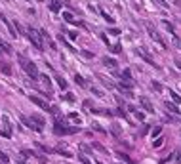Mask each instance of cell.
<instances>
[{
  "instance_id": "obj_1",
  "label": "cell",
  "mask_w": 181,
  "mask_h": 164,
  "mask_svg": "<svg viewBox=\"0 0 181 164\" xmlns=\"http://www.w3.org/2000/svg\"><path fill=\"white\" fill-rule=\"evenodd\" d=\"M80 128L78 126H65V122H61V119L57 116V120H55V128L54 132L57 134V136H69V134H76Z\"/></svg>"
},
{
  "instance_id": "obj_2",
  "label": "cell",
  "mask_w": 181,
  "mask_h": 164,
  "mask_svg": "<svg viewBox=\"0 0 181 164\" xmlns=\"http://www.w3.org/2000/svg\"><path fill=\"white\" fill-rule=\"evenodd\" d=\"M19 61H21L23 63V69H25V73L29 74V76L32 78V80H34V78H38V67H36L34 63H32V61H29L27 57H23V55H19Z\"/></svg>"
},
{
  "instance_id": "obj_3",
  "label": "cell",
  "mask_w": 181,
  "mask_h": 164,
  "mask_svg": "<svg viewBox=\"0 0 181 164\" xmlns=\"http://www.w3.org/2000/svg\"><path fill=\"white\" fill-rule=\"evenodd\" d=\"M27 38L31 40V44L34 46L36 50H44V44H42L40 37H38V32H36L34 29H29V32H27Z\"/></svg>"
},
{
  "instance_id": "obj_4",
  "label": "cell",
  "mask_w": 181,
  "mask_h": 164,
  "mask_svg": "<svg viewBox=\"0 0 181 164\" xmlns=\"http://www.w3.org/2000/svg\"><path fill=\"white\" fill-rule=\"evenodd\" d=\"M29 122H31V128L34 132H42L44 130V119L38 116V114H32L31 119H29Z\"/></svg>"
},
{
  "instance_id": "obj_5",
  "label": "cell",
  "mask_w": 181,
  "mask_h": 164,
  "mask_svg": "<svg viewBox=\"0 0 181 164\" xmlns=\"http://www.w3.org/2000/svg\"><path fill=\"white\" fill-rule=\"evenodd\" d=\"M145 27H147V32H149V37H151V38H153V40H154V42H158V44H160V46H162V48H166V46H168V44H166V42H164V40H162V37H160L158 32H156V31H154V29H153V27H151L149 23H147V25H145Z\"/></svg>"
},
{
  "instance_id": "obj_6",
  "label": "cell",
  "mask_w": 181,
  "mask_h": 164,
  "mask_svg": "<svg viewBox=\"0 0 181 164\" xmlns=\"http://www.w3.org/2000/svg\"><path fill=\"white\" fill-rule=\"evenodd\" d=\"M29 99H31V101H32V103H34V105H38L40 109H44V111H50V105L46 103L44 99H40V97H36V96H31V97H29Z\"/></svg>"
},
{
  "instance_id": "obj_7",
  "label": "cell",
  "mask_w": 181,
  "mask_h": 164,
  "mask_svg": "<svg viewBox=\"0 0 181 164\" xmlns=\"http://www.w3.org/2000/svg\"><path fill=\"white\" fill-rule=\"evenodd\" d=\"M139 103H141V107H143L147 113H154V107H153V103H151L147 97H139Z\"/></svg>"
},
{
  "instance_id": "obj_8",
  "label": "cell",
  "mask_w": 181,
  "mask_h": 164,
  "mask_svg": "<svg viewBox=\"0 0 181 164\" xmlns=\"http://www.w3.org/2000/svg\"><path fill=\"white\" fill-rule=\"evenodd\" d=\"M0 19H2V23H4L6 27H8V31H10V34H12V37H14V38H17V31H15V27H14V25H12V23H10V21H8V19H6V17H4V15H0Z\"/></svg>"
},
{
  "instance_id": "obj_9",
  "label": "cell",
  "mask_w": 181,
  "mask_h": 164,
  "mask_svg": "<svg viewBox=\"0 0 181 164\" xmlns=\"http://www.w3.org/2000/svg\"><path fill=\"white\" fill-rule=\"evenodd\" d=\"M0 50H4V54H8V55H12V54H14V48H12V46H10V44H8V42H6L2 37H0Z\"/></svg>"
},
{
  "instance_id": "obj_10",
  "label": "cell",
  "mask_w": 181,
  "mask_h": 164,
  "mask_svg": "<svg viewBox=\"0 0 181 164\" xmlns=\"http://www.w3.org/2000/svg\"><path fill=\"white\" fill-rule=\"evenodd\" d=\"M137 55H141V57H143V59H145V61H147V63H151V65H153V67H154V69H160V67H158V65L154 63V61H153V59H151V57H149V55H147V54H145V52H143V50H137Z\"/></svg>"
},
{
  "instance_id": "obj_11",
  "label": "cell",
  "mask_w": 181,
  "mask_h": 164,
  "mask_svg": "<svg viewBox=\"0 0 181 164\" xmlns=\"http://www.w3.org/2000/svg\"><path fill=\"white\" fill-rule=\"evenodd\" d=\"M55 153H57V155H63L65 158H72V153H71V151H67V149H63V147H57Z\"/></svg>"
},
{
  "instance_id": "obj_12",
  "label": "cell",
  "mask_w": 181,
  "mask_h": 164,
  "mask_svg": "<svg viewBox=\"0 0 181 164\" xmlns=\"http://www.w3.org/2000/svg\"><path fill=\"white\" fill-rule=\"evenodd\" d=\"M97 78H99V80L103 82V86H107L109 90H113V88H114V84H113V82H111V80H109V78H105L103 74H97Z\"/></svg>"
},
{
  "instance_id": "obj_13",
  "label": "cell",
  "mask_w": 181,
  "mask_h": 164,
  "mask_svg": "<svg viewBox=\"0 0 181 164\" xmlns=\"http://www.w3.org/2000/svg\"><path fill=\"white\" fill-rule=\"evenodd\" d=\"M103 65H107V67L114 69L118 63H116V59H113V57H103Z\"/></svg>"
},
{
  "instance_id": "obj_14",
  "label": "cell",
  "mask_w": 181,
  "mask_h": 164,
  "mask_svg": "<svg viewBox=\"0 0 181 164\" xmlns=\"http://www.w3.org/2000/svg\"><path fill=\"white\" fill-rule=\"evenodd\" d=\"M55 80H57V84H59V88H61V90H67V80H65L63 76L55 74Z\"/></svg>"
},
{
  "instance_id": "obj_15",
  "label": "cell",
  "mask_w": 181,
  "mask_h": 164,
  "mask_svg": "<svg viewBox=\"0 0 181 164\" xmlns=\"http://www.w3.org/2000/svg\"><path fill=\"white\" fill-rule=\"evenodd\" d=\"M92 113H94V114H105V116H111L113 111H109V109H92Z\"/></svg>"
},
{
  "instance_id": "obj_16",
  "label": "cell",
  "mask_w": 181,
  "mask_h": 164,
  "mask_svg": "<svg viewBox=\"0 0 181 164\" xmlns=\"http://www.w3.org/2000/svg\"><path fill=\"white\" fill-rule=\"evenodd\" d=\"M164 105H166V109H168V111H172V113H181V111L177 109V105H175V103H170V101H166Z\"/></svg>"
},
{
  "instance_id": "obj_17",
  "label": "cell",
  "mask_w": 181,
  "mask_h": 164,
  "mask_svg": "<svg viewBox=\"0 0 181 164\" xmlns=\"http://www.w3.org/2000/svg\"><path fill=\"white\" fill-rule=\"evenodd\" d=\"M0 71L4 74H12V67H10V63H0Z\"/></svg>"
},
{
  "instance_id": "obj_18",
  "label": "cell",
  "mask_w": 181,
  "mask_h": 164,
  "mask_svg": "<svg viewBox=\"0 0 181 164\" xmlns=\"http://www.w3.org/2000/svg\"><path fill=\"white\" fill-rule=\"evenodd\" d=\"M38 78H40V80L44 82L46 86H48V90H50V88H52V80H50V78H48V74H38Z\"/></svg>"
},
{
  "instance_id": "obj_19",
  "label": "cell",
  "mask_w": 181,
  "mask_h": 164,
  "mask_svg": "<svg viewBox=\"0 0 181 164\" xmlns=\"http://www.w3.org/2000/svg\"><path fill=\"white\" fill-rule=\"evenodd\" d=\"M59 8H61V2H59V0H52V4H50L52 12H59Z\"/></svg>"
},
{
  "instance_id": "obj_20",
  "label": "cell",
  "mask_w": 181,
  "mask_h": 164,
  "mask_svg": "<svg viewBox=\"0 0 181 164\" xmlns=\"http://www.w3.org/2000/svg\"><path fill=\"white\" fill-rule=\"evenodd\" d=\"M118 158H122L124 162H128V164H137L136 160H131L130 156H128V155H124V153H118Z\"/></svg>"
},
{
  "instance_id": "obj_21",
  "label": "cell",
  "mask_w": 181,
  "mask_h": 164,
  "mask_svg": "<svg viewBox=\"0 0 181 164\" xmlns=\"http://www.w3.org/2000/svg\"><path fill=\"white\" fill-rule=\"evenodd\" d=\"M74 82H76L78 86H82V88H86V80L80 76V74H74Z\"/></svg>"
},
{
  "instance_id": "obj_22",
  "label": "cell",
  "mask_w": 181,
  "mask_h": 164,
  "mask_svg": "<svg viewBox=\"0 0 181 164\" xmlns=\"http://www.w3.org/2000/svg\"><path fill=\"white\" fill-rule=\"evenodd\" d=\"M170 97L173 99V103H175V105L181 103V96H179V94H175V92H170Z\"/></svg>"
},
{
  "instance_id": "obj_23",
  "label": "cell",
  "mask_w": 181,
  "mask_h": 164,
  "mask_svg": "<svg viewBox=\"0 0 181 164\" xmlns=\"http://www.w3.org/2000/svg\"><path fill=\"white\" fill-rule=\"evenodd\" d=\"M162 143H164V137H156V139H154L153 141V147H156V149H158V147H162Z\"/></svg>"
},
{
  "instance_id": "obj_24",
  "label": "cell",
  "mask_w": 181,
  "mask_h": 164,
  "mask_svg": "<svg viewBox=\"0 0 181 164\" xmlns=\"http://www.w3.org/2000/svg\"><path fill=\"white\" fill-rule=\"evenodd\" d=\"M92 149H97V151H99V153H109V151L105 149L103 145H99V143H94V145H92Z\"/></svg>"
},
{
  "instance_id": "obj_25",
  "label": "cell",
  "mask_w": 181,
  "mask_h": 164,
  "mask_svg": "<svg viewBox=\"0 0 181 164\" xmlns=\"http://www.w3.org/2000/svg\"><path fill=\"white\" fill-rule=\"evenodd\" d=\"M21 155L23 156H36V153H34V151H31V149H23Z\"/></svg>"
},
{
  "instance_id": "obj_26",
  "label": "cell",
  "mask_w": 181,
  "mask_h": 164,
  "mask_svg": "<svg viewBox=\"0 0 181 164\" xmlns=\"http://www.w3.org/2000/svg\"><path fill=\"white\" fill-rule=\"evenodd\" d=\"M8 155H6V153H2V151H0V164H8Z\"/></svg>"
},
{
  "instance_id": "obj_27",
  "label": "cell",
  "mask_w": 181,
  "mask_h": 164,
  "mask_svg": "<svg viewBox=\"0 0 181 164\" xmlns=\"http://www.w3.org/2000/svg\"><path fill=\"white\" fill-rule=\"evenodd\" d=\"M162 25H164V27H166V29H168L170 32H173V25H172L170 21H166V19H164V21H162Z\"/></svg>"
},
{
  "instance_id": "obj_28",
  "label": "cell",
  "mask_w": 181,
  "mask_h": 164,
  "mask_svg": "<svg viewBox=\"0 0 181 164\" xmlns=\"http://www.w3.org/2000/svg\"><path fill=\"white\" fill-rule=\"evenodd\" d=\"M151 88H153L154 92H162V86H160L158 82H153V84H151Z\"/></svg>"
},
{
  "instance_id": "obj_29",
  "label": "cell",
  "mask_w": 181,
  "mask_h": 164,
  "mask_svg": "<svg viewBox=\"0 0 181 164\" xmlns=\"http://www.w3.org/2000/svg\"><path fill=\"white\" fill-rule=\"evenodd\" d=\"M63 99H65V101H74V94H71V92H67Z\"/></svg>"
},
{
  "instance_id": "obj_30",
  "label": "cell",
  "mask_w": 181,
  "mask_h": 164,
  "mask_svg": "<svg viewBox=\"0 0 181 164\" xmlns=\"http://www.w3.org/2000/svg\"><path fill=\"white\" fill-rule=\"evenodd\" d=\"M134 114H136V119H139V120H143V119H145V114L141 113L139 109H136V111H134Z\"/></svg>"
},
{
  "instance_id": "obj_31",
  "label": "cell",
  "mask_w": 181,
  "mask_h": 164,
  "mask_svg": "<svg viewBox=\"0 0 181 164\" xmlns=\"http://www.w3.org/2000/svg\"><path fill=\"white\" fill-rule=\"evenodd\" d=\"M122 78H126V80H131V73H130V69H126L122 73Z\"/></svg>"
},
{
  "instance_id": "obj_32",
  "label": "cell",
  "mask_w": 181,
  "mask_h": 164,
  "mask_svg": "<svg viewBox=\"0 0 181 164\" xmlns=\"http://www.w3.org/2000/svg\"><path fill=\"white\" fill-rule=\"evenodd\" d=\"M63 19H65V21H71V23H72V14H71V12H65V14H63Z\"/></svg>"
},
{
  "instance_id": "obj_33",
  "label": "cell",
  "mask_w": 181,
  "mask_h": 164,
  "mask_svg": "<svg viewBox=\"0 0 181 164\" xmlns=\"http://www.w3.org/2000/svg\"><path fill=\"white\" fill-rule=\"evenodd\" d=\"M160 134H162V128H158V126H156V128L153 130V137H158Z\"/></svg>"
},
{
  "instance_id": "obj_34",
  "label": "cell",
  "mask_w": 181,
  "mask_h": 164,
  "mask_svg": "<svg viewBox=\"0 0 181 164\" xmlns=\"http://www.w3.org/2000/svg\"><path fill=\"white\" fill-rule=\"evenodd\" d=\"M113 134L114 136H120V126L118 124H113Z\"/></svg>"
},
{
  "instance_id": "obj_35",
  "label": "cell",
  "mask_w": 181,
  "mask_h": 164,
  "mask_svg": "<svg viewBox=\"0 0 181 164\" xmlns=\"http://www.w3.org/2000/svg\"><path fill=\"white\" fill-rule=\"evenodd\" d=\"M149 130H151V126H149V124H145V126L141 128V136H145V134H149Z\"/></svg>"
},
{
  "instance_id": "obj_36",
  "label": "cell",
  "mask_w": 181,
  "mask_h": 164,
  "mask_svg": "<svg viewBox=\"0 0 181 164\" xmlns=\"http://www.w3.org/2000/svg\"><path fill=\"white\" fill-rule=\"evenodd\" d=\"M69 37H71V40H76V38H78V32L76 31H71V32H69Z\"/></svg>"
},
{
  "instance_id": "obj_37",
  "label": "cell",
  "mask_w": 181,
  "mask_h": 164,
  "mask_svg": "<svg viewBox=\"0 0 181 164\" xmlns=\"http://www.w3.org/2000/svg\"><path fill=\"white\" fill-rule=\"evenodd\" d=\"M82 55H84V57H86V59H92V57H94V54H92V52H82Z\"/></svg>"
},
{
  "instance_id": "obj_38",
  "label": "cell",
  "mask_w": 181,
  "mask_h": 164,
  "mask_svg": "<svg viewBox=\"0 0 181 164\" xmlns=\"http://www.w3.org/2000/svg\"><path fill=\"white\" fill-rule=\"evenodd\" d=\"M114 113H116L118 116H124V119H126V113H124V109H122V107H120V109H116Z\"/></svg>"
},
{
  "instance_id": "obj_39",
  "label": "cell",
  "mask_w": 181,
  "mask_h": 164,
  "mask_svg": "<svg viewBox=\"0 0 181 164\" xmlns=\"http://www.w3.org/2000/svg\"><path fill=\"white\" fill-rule=\"evenodd\" d=\"M80 149L84 151V153H90V151H92V147H88L86 143H82V145H80Z\"/></svg>"
},
{
  "instance_id": "obj_40",
  "label": "cell",
  "mask_w": 181,
  "mask_h": 164,
  "mask_svg": "<svg viewBox=\"0 0 181 164\" xmlns=\"http://www.w3.org/2000/svg\"><path fill=\"white\" fill-rule=\"evenodd\" d=\"M101 15H103V17H105V19H107V21H109V23H113V17H111V15H109V14H105V12H101Z\"/></svg>"
},
{
  "instance_id": "obj_41",
  "label": "cell",
  "mask_w": 181,
  "mask_h": 164,
  "mask_svg": "<svg viewBox=\"0 0 181 164\" xmlns=\"http://www.w3.org/2000/svg\"><path fill=\"white\" fill-rule=\"evenodd\" d=\"M78 158H80V162H82V164H90V160H88L84 155H82V156H78Z\"/></svg>"
},
{
  "instance_id": "obj_42",
  "label": "cell",
  "mask_w": 181,
  "mask_h": 164,
  "mask_svg": "<svg viewBox=\"0 0 181 164\" xmlns=\"http://www.w3.org/2000/svg\"><path fill=\"white\" fill-rule=\"evenodd\" d=\"M92 94H95V96H99V97H101V96H103V94H101V92H99V90H97V88H92Z\"/></svg>"
},
{
  "instance_id": "obj_43",
  "label": "cell",
  "mask_w": 181,
  "mask_h": 164,
  "mask_svg": "<svg viewBox=\"0 0 181 164\" xmlns=\"http://www.w3.org/2000/svg\"><path fill=\"white\" fill-rule=\"evenodd\" d=\"M153 2H156V4H160V6H162V8H168V6H166V2H164V0H153Z\"/></svg>"
},
{
  "instance_id": "obj_44",
  "label": "cell",
  "mask_w": 181,
  "mask_h": 164,
  "mask_svg": "<svg viewBox=\"0 0 181 164\" xmlns=\"http://www.w3.org/2000/svg\"><path fill=\"white\" fill-rule=\"evenodd\" d=\"M113 50L116 52V54H120V50H122V46H120V44H116V46H114V48H113Z\"/></svg>"
},
{
  "instance_id": "obj_45",
  "label": "cell",
  "mask_w": 181,
  "mask_h": 164,
  "mask_svg": "<svg viewBox=\"0 0 181 164\" xmlns=\"http://www.w3.org/2000/svg\"><path fill=\"white\" fill-rule=\"evenodd\" d=\"M109 32H111V34H120V29H111Z\"/></svg>"
},
{
  "instance_id": "obj_46",
  "label": "cell",
  "mask_w": 181,
  "mask_h": 164,
  "mask_svg": "<svg viewBox=\"0 0 181 164\" xmlns=\"http://www.w3.org/2000/svg\"><path fill=\"white\" fill-rule=\"evenodd\" d=\"M175 162H177V164L181 162V153H175Z\"/></svg>"
},
{
  "instance_id": "obj_47",
  "label": "cell",
  "mask_w": 181,
  "mask_h": 164,
  "mask_svg": "<svg viewBox=\"0 0 181 164\" xmlns=\"http://www.w3.org/2000/svg\"><path fill=\"white\" fill-rule=\"evenodd\" d=\"M175 65L179 67V71H181V59H175Z\"/></svg>"
},
{
  "instance_id": "obj_48",
  "label": "cell",
  "mask_w": 181,
  "mask_h": 164,
  "mask_svg": "<svg viewBox=\"0 0 181 164\" xmlns=\"http://www.w3.org/2000/svg\"><path fill=\"white\" fill-rule=\"evenodd\" d=\"M17 164H25V160H23V158H17Z\"/></svg>"
},
{
  "instance_id": "obj_49",
  "label": "cell",
  "mask_w": 181,
  "mask_h": 164,
  "mask_svg": "<svg viewBox=\"0 0 181 164\" xmlns=\"http://www.w3.org/2000/svg\"><path fill=\"white\" fill-rule=\"evenodd\" d=\"M175 4H177V6H181V0H175Z\"/></svg>"
},
{
  "instance_id": "obj_50",
  "label": "cell",
  "mask_w": 181,
  "mask_h": 164,
  "mask_svg": "<svg viewBox=\"0 0 181 164\" xmlns=\"http://www.w3.org/2000/svg\"><path fill=\"white\" fill-rule=\"evenodd\" d=\"M0 54H2V50H0Z\"/></svg>"
}]
</instances>
